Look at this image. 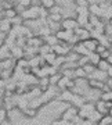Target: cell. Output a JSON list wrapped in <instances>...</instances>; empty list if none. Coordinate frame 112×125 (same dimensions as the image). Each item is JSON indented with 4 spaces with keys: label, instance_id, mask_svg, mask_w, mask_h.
<instances>
[{
    "label": "cell",
    "instance_id": "obj_6",
    "mask_svg": "<svg viewBox=\"0 0 112 125\" xmlns=\"http://www.w3.org/2000/svg\"><path fill=\"white\" fill-rule=\"evenodd\" d=\"M73 33L79 38V40L80 42H85V40L90 39L91 38V35H90V31L87 29V28H82V27H78L75 31H73Z\"/></svg>",
    "mask_w": 112,
    "mask_h": 125
},
{
    "label": "cell",
    "instance_id": "obj_11",
    "mask_svg": "<svg viewBox=\"0 0 112 125\" xmlns=\"http://www.w3.org/2000/svg\"><path fill=\"white\" fill-rule=\"evenodd\" d=\"M89 13H90V15H95V17L103 18L104 10L101 9L100 3H94V4H90V6H89Z\"/></svg>",
    "mask_w": 112,
    "mask_h": 125
},
{
    "label": "cell",
    "instance_id": "obj_7",
    "mask_svg": "<svg viewBox=\"0 0 112 125\" xmlns=\"http://www.w3.org/2000/svg\"><path fill=\"white\" fill-rule=\"evenodd\" d=\"M75 94H76V93H73V92H72V90H69V89L62 90V92H60V94H58V97H57V100L60 99L61 102L69 103V104H71L72 100H73V97H75Z\"/></svg>",
    "mask_w": 112,
    "mask_h": 125
},
{
    "label": "cell",
    "instance_id": "obj_48",
    "mask_svg": "<svg viewBox=\"0 0 112 125\" xmlns=\"http://www.w3.org/2000/svg\"><path fill=\"white\" fill-rule=\"evenodd\" d=\"M108 114H109V115L112 117V108H111V110H109V113H108Z\"/></svg>",
    "mask_w": 112,
    "mask_h": 125
},
{
    "label": "cell",
    "instance_id": "obj_10",
    "mask_svg": "<svg viewBox=\"0 0 112 125\" xmlns=\"http://www.w3.org/2000/svg\"><path fill=\"white\" fill-rule=\"evenodd\" d=\"M43 45H44V39H43V38H40V36H37V35L29 38V39H28V43H26V46L37 47V49H39V47H42Z\"/></svg>",
    "mask_w": 112,
    "mask_h": 125
},
{
    "label": "cell",
    "instance_id": "obj_20",
    "mask_svg": "<svg viewBox=\"0 0 112 125\" xmlns=\"http://www.w3.org/2000/svg\"><path fill=\"white\" fill-rule=\"evenodd\" d=\"M42 57L44 58V61L47 65H54V62L57 60V54L54 53V52H50V53H47L46 56H42Z\"/></svg>",
    "mask_w": 112,
    "mask_h": 125
},
{
    "label": "cell",
    "instance_id": "obj_25",
    "mask_svg": "<svg viewBox=\"0 0 112 125\" xmlns=\"http://www.w3.org/2000/svg\"><path fill=\"white\" fill-rule=\"evenodd\" d=\"M22 114L25 117H29V118H33V117H36V114H37V110H35V108L32 107H26L22 110Z\"/></svg>",
    "mask_w": 112,
    "mask_h": 125
},
{
    "label": "cell",
    "instance_id": "obj_2",
    "mask_svg": "<svg viewBox=\"0 0 112 125\" xmlns=\"http://www.w3.org/2000/svg\"><path fill=\"white\" fill-rule=\"evenodd\" d=\"M21 17L24 18V21L39 20V18H40V7H37V6H31L29 9H26L22 14H21Z\"/></svg>",
    "mask_w": 112,
    "mask_h": 125
},
{
    "label": "cell",
    "instance_id": "obj_31",
    "mask_svg": "<svg viewBox=\"0 0 112 125\" xmlns=\"http://www.w3.org/2000/svg\"><path fill=\"white\" fill-rule=\"evenodd\" d=\"M79 58H80V56H79L78 53H75V52L72 50L71 53H69V54L67 56V61H71V62H78V61H79Z\"/></svg>",
    "mask_w": 112,
    "mask_h": 125
},
{
    "label": "cell",
    "instance_id": "obj_42",
    "mask_svg": "<svg viewBox=\"0 0 112 125\" xmlns=\"http://www.w3.org/2000/svg\"><path fill=\"white\" fill-rule=\"evenodd\" d=\"M105 83H107V85H108V88H109V89L112 90V79H111V78H108V81L105 82Z\"/></svg>",
    "mask_w": 112,
    "mask_h": 125
},
{
    "label": "cell",
    "instance_id": "obj_13",
    "mask_svg": "<svg viewBox=\"0 0 112 125\" xmlns=\"http://www.w3.org/2000/svg\"><path fill=\"white\" fill-rule=\"evenodd\" d=\"M11 57L17 61V60H21V58L25 57V50L24 47H19V46H14L11 49Z\"/></svg>",
    "mask_w": 112,
    "mask_h": 125
},
{
    "label": "cell",
    "instance_id": "obj_43",
    "mask_svg": "<svg viewBox=\"0 0 112 125\" xmlns=\"http://www.w3.org/2000/svg\"><path fill=\"white\" fill-rule=\"evenodd\" d=\"M64 125H76L75 121H64Z\"/></svg>",
    "mask_w": 112,
    "mask_h": 125
},
{
    "label": "cell",
    "instance_id": "obj_29",
    "mask_svg": "<svg viewBox=\"0 0 112 125\" xmlns=\"http://www.w3.org/2000/svg\"><path fill=\"white\" fill-rule=\"evenodd\" d=\"M49 21H51V22H62V14H50L49 18H47Z\"/></svg>",
    "mask_w": 112,
    "mask_h": 125
},
{
    "label": "cell",
    "instance_id": "obj_16",
    "mask_svg": "<svg viewBox=\"0 0 112 125\" xmlns=\"http://www.w3.org/2000/svg\"><path fill=\"white\" fill-rule=\"evenodd\" d=\"M76 22L79 27L82 28H86L89 25V18H90V14H82V15H76Z\"/></svg>",
    "mask_w": 112,
    "mask_h": 125
},
{
    "label": "cell",
    "instance_id": "obj_38",
    "mask_svg": "<svg viewBox=\"0 0 112 125\" xmlns=\"http://www.w3.org/2000/svg\"><path fill=\"white\" fill-rule=\"evenodd\" d=\"M111 54H112V50H111V49H107L104 53L100 54V56H101V60H108V57H109Z\"/></svg>",
    "mask_w": 112,
    "mask_h": 125
},
{
    "label": "cell",
    "instance_id": "obj_33",
    "mask_svg": "<svg viewBox=\"0 0 112 125\" xmlns=\"http://www.w3.org/2000/svg\"><path fill=\"white\" fill-rule=\"evenodd\" d=\"M100 99L104 102H112V90L111 92H103L100 93Z\"/></svg>",
    "mask_w": 112,
    "mask_h": 125
},
{
    "label": "cell",
    "instance_id": "obj_3",
    "mask_svg": "<svg viewBox=\"0 0 112 125\" xmlns=\"http://www.w3.org/2000/svg\"><path fill=\"white\" fill-rule=\"evenodd\" d=\"M78 114H79V108L75 107V106H72V104H69V106L61 113V117H60V118H62L64 121H73L78 117Z\"/></svg>",
    "mask_w": 112,
    "mask_h": 125
},
{
    "label": "cell",
    "instance_id": "obj_21",
    "mask_svg": "<svg viewBox=\"0 0 112 125\" xmlns=\"http://www.w3.org/2000/svg\"><path fill=\"white\" fill-rule=\"evenodd\" d=\"M43 104H44V103H43L42 97H35V99H31V100H29V107L35 108V110H39Z\"/></svg>",
    "mask_w": 112,
    "mask_h": 125
},
{
    "label": "cell",
    "instance_id": "obj_47",
    "mask_svg": "<svg viewBox=\"0 0 112 125\" xmlns=\"http://www.w3.org/2000/svg\"><path fill=\"white\" fill-rule=\"evenodd\" d=\"M108 24H109V25L112 27V20H109V21H108Z\"/></svg>",
    "mask_w": 112,
    "mask_h": 125
},
{
    "label": "cell",
    "instance_id": "obj_30",
    "mask_svg": "<svg viewBox=\"0 0 112 125\" xmlns=\"http://www.w3.org/2000/svg\"><path fill=\"white\" fill-rule=\"evenodd\" d=\"M83 70H85V72L87 74V76H89V75H91V74L97 70V67H95V65H93L91 62H87L86 65H83Z\"/></svg>",
    "mask_w": 112,
    "mask_h": 125
},
{
    "label": "cell",
    "instance_id": "obj_46",
    "mask_svg": "<svg viewBox=\"0 0 112 125\" xmlns=\"http://www.w3.org/2000/svg\"><path fill=\"white\" fill-rule=\"evenodd\" d=\"M108 62L111 64V67H112V54H111V56H109V57H108Z\"/></svg>",
    "mask_w": 112,
    "mask_h": 125
},
{
    "label": "cell",
    "instance_id": "obj_23",
    "mask_svg": "<svg viewBox=\"0 0 112 125\" xmlns=\"http://www.w3.org/2000/svg\"><path fill=\"white\" fill-rule=\"evenodd\" d=\"M89 60H90V62L93 64V65H98V62L101 61V56L100 54H97V53H90L89 54Z\"/></svg>",
    "mask_w": 112,
    "mask_h": 125
},
{
    "label": "cell",
    "instance_id": "obj_19",
    "mask_svg": "<svg viewBox=\"0 0 112 125\" xmlns=\"http://www.w3.org/2000/svg\"><path fill=\"white\" fill-rule=\"evenodd\" d=\"M44 43L46 45H49V46H51V47H54L55 45H58L60 43V40H58V38L55 36V33H51V35H49V36H46L44 38Z\"/></svg>",
    "mask_w": 112,
    "mask_h": 125
},
{
    "label": "cell",
    "instance_id": "obj_8",
    "mask_svg": "<svg viewBox=\"0 0 112 125\" xmlns=\"http://www.w3.org/2000/svg\"><path fill=\"white\" fill-rule=\"evenodd\" d=\"M87 79H95V81H100V82H107V81H108V74L97 68L91 75L87 76Z\"/></svg>",
    "mask_w": 112,
    "mask_h": 125
},
{
    "label": "cell",
    "instance_id": "obj_17",
    "mask_svg": "<svg viewBox=\"0 0 112 125\" xmlns=\"http://www.w3.org/2000/svg\"><path fill=\"white\" fill-rule=\"evenodd\" d=\"M6 58H13V57H11V50H10V47H7L3 43V45L0 46V61H3Z\"/></svg>",
    "mask_w": 112,
    "mask_h": 125
},
{
    "label": "cell",
    "instance_id": "obj_34",
    "mask_svg": "<svg viewBox=\"0 0 112 125\" xmlns=\"http://www.w3.org/2000/svg\"><path fill=\"white\" fill-rule=\"evenodd\" d=\"M10 21H11V24H13V27H17V25H22L24 24V18L21 17V15H17L15 18L10 20Z\"/></svg>",
    "mask_w": 112,
    "mask_h": 125
},
{
    "label": "cell",
    "instance_id": "obj_41",
    "mask_svg": "<svg viewBox=\"0 0 112 125\" xmlns=\"http://www.w3.org/2000/svg\"><path fill=\"white\" fill-rule=\"evenodd\" d=\"M0 125H13V122H11V118H6L4 121H1V122H0Z\"/></svg>",
    "mask_w": 112,
    "mask_h": 125
},
{
    "label": "cell",
    "instance_id": "obj_26",
    "mask_svg": "<svg viewBox=\"0 0 112 125\" xmlns=\"http://www.w3.org/2000/svg\"><path fill=\"white\" fill-rule=\"evenodd\" d=\"M111 124H112V117L109 115V114L103 115L101 117V120L97 122V125H111Z\"/></svg>",
    "mask_w": 112,
    "mask_h": 125
},
{
    "label": "cell",
    "instance_id": "obj_37",
    "mask_svg": "<svg viewBox=\"0 0 112 125\" xmlns=\"http://www.w3.org/2000/svg\"><path fill=\"white\" fill-rule=\"evenodd\" d=\"M18 4H21L22 7H25V9H29L32 6V0H19Z\"/></svg>",
    "mask_w": 112,
    "mask_h": 125
},
{
    "label": "cell",
    "instance_id": "obj_15",
    "mask_svg": "<svg viewBox=\"0 0 112 125\" xmlns=\"http://www.w3.org/2000/svg\"><path fill=\"white\" fill-rule=\"evenodd\" d=\"M72 50H73L75 53H78L80 57H83V56H89V54H90V52L86 49V46L83 45V42H79V43H76V45L73 46V49H72Z\"/></svg>",
    "mask_w": 112,
    "mask_h": 125
},
{
    "label": "cell",
    "instance_id": "obj_18",
    "mask_svg": "<svg viewBox=\"0 0 112 125\" xmlns=\"http://www.w3.org/2000/svg\"><path fill=\"white\" fill-rule=\"evenodd\" d=\"M28 64H29V67L31 68H40L42 67V56H35V57H32L31 60H28Z\"/></svg>",
    "mask_w": 112,
    "mask_h": 125
},
{
    "label": "cell",
    "instance_id": "obj_4",
    "mask_svg": "<svg viewBox=\"0 0 112 125\" xmlns=\"http://www.w3.org/2000/svg\"><path fill=\"white\" fill-rule=\"evenodd\" d=\"M79 27L76 22V18H72V17H67L62 20L61 22V28L62 29H67V31H75L76 28Z\"/></svg>",
    "mask_w": 112,
    "mask_h": 125
},
{
    "label": "cell",
    "instance_id": "obj_49",
    "mask_svg": "<svg viewBox=\"0 0 112 125\" xmlns=\"http://www.w3.org/2000/svg\"><path fill=\"white\" fill-rule=\"evenodd\" d=\"M108 3H111V4H112V0H108Z\"/></svg>",
    "mask_w": 112,
    "mask_h": 125
},
{
    "label": "cell",
    "instance_id": "obj_5",
    "mask_svg": "<svg viewBox=\"0 0 112 125\" xmlns=\"http://www.w3.org/2000/svg\"><path fill=\"white\" fill-rule=\"evenodd\" d=\"M55 36L58 38L60 42H65V43H69L72 40V38L75 36V33H73V31H67V29H60L57 33H55Z\"/></svg>",
    "mask_w": 112,
    "mask_h": 125
},
{
    "label": "cell",
    "instance_id": "obj_22",
    "mask_svg": "<svg viewBox=\"0 0 112 125\" xmlns=\"http://www.w3.org/2000/svg\"><path fill=\"white\" fill-rule=\"evenodd\" d=\"M75 79H87V74L85 72L83 67L75 68Z\"/></svg>",
    "mask_w": 112,
    "mask_h": 125
},
{
    "label": "cell",
    "instance_id": "obj_32",
    "mask_svg": "<svg viewBox=\"0 0 112 125\" xmlns=\"http://www.w3.org/2000/svg\"><path fill=\"white\" fill-rule=\"evenodd\" d=\"M50 52H53V47L49 45H43L42 47H39V56H46L47 53H50Z\"/></svg>",
    "mask_w": 112,
    "mask_h": 125
},
{
    "label": "cell",
    "instance_id": "obj_14",
    "mask_svg": "<svg viewBox=\"0 0 112 125\" xmlns=\"http://www.w3.org/2000/svg\"><path fill=\"white\" fill-rule=\"evenodd\" d=\"M95 104V110L101 114V115H107L108 113H109V110L107 108V106H105V102L104 100H101V99H97L94 102Z\"/></svg>",
    "mask_w": 112,
    "mask_h": 125
},
{
    "label": "cell",
    "instance_id": "obj_27",
    "mask_svg": "<svg viewBox=\"0 0 112 125\" xmlns=\"http://www.w3.org/2000/svg\"><path fill=\"white\" fill-rule=\"evenodd\" d=\"M109 67H111V64L108 62V60H101V61L98 62V65H97V68L101 70V71H104V72H107L108 70H109Z\"/></svg>",
    "mask_w": 112,
    "mask_h": 125
},
{
    "label": "cell",
    "instance_id": "obj_40",
    "mask_svg": "<svg viewBox=\"0 0 112 125\" xmlns=\"http://www.w3.org/2000/svg\"><path fill=\"white\" fill-rule=\"evenodd\" d=\"M105 50H107V47H105L104 45H98V46H97V50H95V53H97V54H101V53H104Z\"/></svg>",
    "mask_w": 112,
    "mask_h": 125
},
{
    "label": "cell",
    "instance_id": "obj_12",
    "mask_svg": "<svg viewBox=\"0 0 112 125\" xmlns=\"http://www.w3.org/2000/svg\"><path fill=\"white\" fill-rule=\"evenodd\" d=\"M83 45L86 46V49L89 50L90 53H95V50H97V46L100 45V42L97 39H93V38H90V39L85 40L83 42Z\"/></svg>",
    "mask_w": 112,
    "mask_h": 125
},
{
    "label": "cell",
    "instance_id": "obj_24",
    "mask_svg": "<svg viewBox=\"0 0 112 125\" xmlns=\"http://www.w3.org/2000/svg\"><path fill=\"white\" fill-rule=\"evenodd\" d=\"M61 78H62V74H61V72H57V74L51 75V76H50V85H51V86H57Z\"/></svg>",
    "mask_w": 112,
    "mask_h": 125
},
{
    "label": "cell",
    "instance_id": "obj_36",
    "mask_svg": "<svg viewBox=\"0 0 112 125\" xmlns=\"http://www.w3.org/2000/svg\"><path fill=\"white\" fill-rule=\"evenodd\" d=\"M87 62H90L89 56H83V57L79 58V61H78V65H79V67H83V65H86Z\"/></svg>",
    "mask_w": 112,
    "mask_h": 125
},
{
    "label": "cell",
    "instance_id": "obj_45",
    "mask_svg": "<svg viewBox=\"0 0 112 125\" xmlns=\"http://www.w3.org/2000/svg\"><path fill=\"white\" fill-rule=\"evenodd\" d=\"M107 74H108V78H111L112 79V67H109V70L107 71Z\"/></svg>",
    "mask_w": 112,
    "mask_h": 125
},
{
    "label": "cell",
    "instance_id": "obj_39",
    "mask_svg": "<svg viewBox=\"0 0 112 125\" xmlns=\"http://www.w3.org/2000/svg\"><path fill=\"white\" fill-rule=\"evenodd\" d=\"M50 125H64V120L62 118H55V120H53L51 122H50Z\"/></svg>",
    "mask_w": 112,
    "mask_h": 125
},
{
    "label": "cell",
    "instance_id": "obj_44",
    "mask_svg": "<svg viewBox=\"0 0 112 125\" xmlns=\"http://www.w3.org/2000/svg\"><path fill=\"white\" fill-rule=\"evenodd\" d=\"M105 106H107L108 110H111L112 108V102H105Z\"/></svg>",
    "mask_w": 112,
    "mask_h": 125
},
{
    "label": "cell",
    "instance_id": "obj_1",
    "mask_svg": "<svg viewBox=\"0 0 112 125\" xmlns=\"http://www.w3.org/2000/svg\"><path fill=\"white\" fill-rule=\"evenodd\" d=\"M95 111V104L93 102H86L80 108H79V114L78 117L80 118V120H89L90 115Z\"/></svg>",
    "mask_w": 112,
    "mask_h": 125
},
{
    "label": "cell",
    "instance_id": "obj_9",
    "mask_svg": "<svg viewBox=\"0 0 112 125\" xmlns=\"http://www.w3.org/2000/svg\"><path fill=\"white\" fill-rule=\"evenodd\" d=\"M11 29H13V24H11V21L7 20V18H1V20H0V32H1V33H6V35H9L10 32H11Z\"/></svg>",
    "mask_w": 112,
    "mask_h": 125
},
{
    "label": "cell",
    "instance_id": "obj_51",
    "mask_svg": "<svg viewBox=\"0 0 112 125\" xmlns=\"http://www.w3.org/2000/svg\"><path fill=\"white\" fill-rule=\"evenodd\" d=\"M111 50H112V49H111Z\"/></svg>",
    "mask_w": 112,
    "mask_h": 125
},
{
    "label": "cell",
    "instance_id": "obj_50",
    "mask_svg": "<svg viewBox=\"0 0 112 125\" xmlns=\"http://www.w3.org/2000/svg\"><path fill=\"white\" fill-rule=\"evenodd\" d=\"M111 125H112V124H111Z\"/></svg>",
    "mask_w": 112,
    "mask_h": 125
},
{
    "label": "cell",
    "instance_id": "obj_35",
    "mask_svg": "<svg viewBox=\"0 0 112 125\" xmlns=\"http://www.w3.org/2000/svg\"><path fill=\"white\" fill-rule=\"evenodd\" d=\"M6 118H9V110H6L4 107H0V122L4 121Z\"/></svg>",
    "mask_w": 112,
    "mask_h": 125
},
{
    "label": "cell",
    "instance_id": "obj_28",
    "mask_svg": "<svg viewBox=\"0 0 112 125\" xmlns=\"http://www.w3.org/2000/svg\"><path fill=\"white\" fill-rule=\"evenodd\" d=\"M40 1V6L42 7H44V9L50 10L51 7L55 6V0H39Z\"/></svg>",
    "mask_w": 112,
    "mask_h": 125
}]
</instances>
